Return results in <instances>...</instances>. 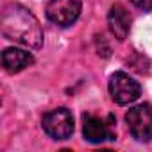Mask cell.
Returning <instances> with one entry per match:
<instances>
[{"mask_svg": "<svg viewBox=\"0 0 152 152\" xmlns=\"http://www.w3.org/2000/svg\"><path fill=\"white\" fill-rule=\"evenodd\" d=\"M0 29L4 38L22 43L29 48L38 50L43 45V31L39 22L29 9L20 4L6 6L0 18Z\"/></svg>", "mask_w": 152, "mask_h": 152, "instance_id": "cell-1", "label": "cell"}, {"mask_svg": "<svg viewBox=\"0 0 152 152\" xmlns=\"http://www.w3.org/2000/svg\"><path fill=\"white\" fill-rule=\"evenodd\" d=\"M109 93L116 104L127 106L140 99L141 86L138 81H134L125 72H115L109 79Z\"/></svg>", "mask_w": 152, "mask_h": 152, "instance_id": "cell-2", "label": "cell"}, {"mask_svg": "<svg viewBox=\"0 0 152 152\" xmlns=\"http://www.w3.org/2000/svg\"><path fill=\"white\" fill-rule=\"evenodd\" d=\"M127 127L138 141H150L152 140V107L148 104L134 106L125 115Z\"/></svg>", "mask_w": 152, "mask_h": 152, "instance_id": "cell-3", "label": "cell"}, {"mask_svg": "<svg viewBox=\"0 0 152 152\" xmlns=\"http://www.w3.org/2000/svg\"><path fill=\"white\" fill-rule=\"evenodd\" d=\"M43 131L54 140H68L73 132V116L66 107H57L43 116Z\"/></svg>", "mask_w": 152, "mask_h": 152, "instance_id": "cell-4", "label": "cell"}, {"mask_svg": "<svg viewBox=\"0 0 152 152\" xmlns=\"http://www.w3.org/2000/svg\"><path fill=\"white\" fill-rule=\"evenodd\" d=\"M81 9H83L81 0H48L47 18L59 27H68L79 18Z\"/></svg>", "mask_w": 152, "mask_h": 152, "instance_id": "cell-5", "label": "cell"}, {"mask_svg": "<svg viewBox=\"0 0 152 152\" xmlns=\"http://www.w3.org/2000/svg\"><path fill=\"white\" fill-rule=\"evenodd\" d=\"M113 118L109 120H104L97 115H84L83 116V132H84V138L90 141V143H104L107 140H115L116 134H115V129H113Z\"/></svg>", "mask_w": 152, "mask_h": 152, "instance_id": "cell-6", "label": "cell"}, {"mask_svg": "<svg viewBox=\"0 0 152 152\" xmlns=\"http://www.w3.org/2000/svg\"><path fill=\"white\" fill-rule=\"evenodd\" d=\"M107 25L109 31L113 32V36L116 39H125L131 29V15L129 11L122 6V4H113L107 15Z\"/></svg>", "mask_w": 152, "mask_h": 152, "instance_id": "cell-7", "label": "cell"}, {"mask_svg": "<svg viewBox=\"0 0 152 152\" xmlns=\"http://www.w3.org/2000/svg\"><path fill=\"white\" fill-rule=\"evenodd\" d=\"M2 63L9 73H18L25 70L27 66H31L34 63V57L31 52L22 50V48H6L2 54Z\"/></svg>", "mask_w": 152, "mask_h": 152, "instance_id": "cell-8", "label": "cell"}, {"mask_svg": "<svg viewBox=\"0 0 152 152\" xmlns=\"http://www.w3.org/2000/svg\"><path fill=\"white\" fill-rule=\"evenodd\" d=\"M131 4H132V6H136L138 9L145 11V13L152 11V0H131Z\"/></svg>", "mask_w": 152, "mask_h": 152, "instance_id": "cell-9", "label": "cell"}]
</instances>
